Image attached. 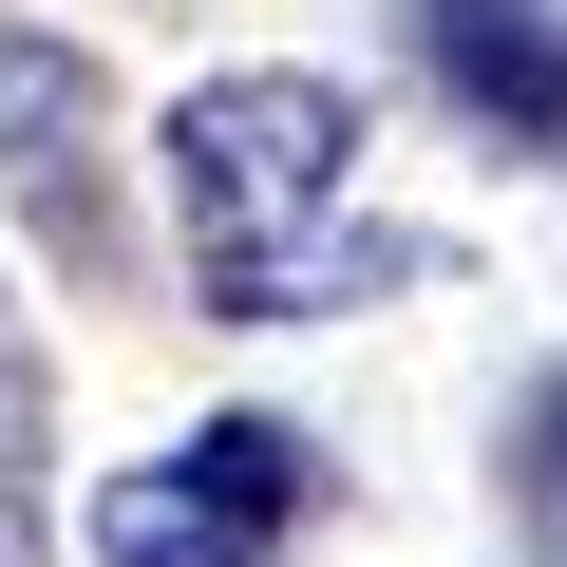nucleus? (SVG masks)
Returning a JSON list of instances; mask_svg holds the SVG:
<instances>
[{
    "label": "nucleus",
    "instance_id": "obj_1",
    "mask_svg": "<svg viewBox=\"0 0 567 567\" xmlns=\"http://www.w3.org/2000/svg\"><path fill=\"white\" fill-rule=\"evenodd\" d=\"M360 76H303V58H246V76H189V114L152 133L171 152V208H189V303L208 322H322V303H379V284H435L416 227H360Z\"/></svg>",
    "mask_w": 567,
    "mask_h": 567
},
{
    "label": "nucleus",
    "instance_id": "obj_2",
    "mask_svg": "<svg viewBox=\"0 0 567 567\" xmlns=\"http://www.w3.org/2000/svg\"><path fill=\"white\" fill-rule=\"evenodd\" d=\"M303 492H322V454L284 416H208L189 454H152V473L95 492V567H265L303 529Z\"/></svg>",
    "mask_w": 567,
    "mask_h": 567
},
{
    "label": "nucleus",
    "instance_id": "obj_3",
    "mask_svg": "<svg viewBox=\"0 0 567 567\" xmlns=\"http://www.w3.org/2000/svg\"><path fill=\"white\" fill-rule=\"evenodd\" d=\"M95 114H114V95H95V58H76V39L0 20V189H20L76 265L114 246V208H95Z\"/></svg>",
    "mask_w": 567,
    "mask_h": 567
},
{
    "label": "nucleus",
    "instance_id": "obj_4",
    "mask_svg": "<svg viewBox=\"0 0 567 567\" xmlns=\"http://www.w3.org/2000/svg\"><path fill=\"white\" fill-rule=\"evenodd\" d=\"M416 58H435V95L473 133L567 152V20H548V0H416Z\"/></svg>",
    "mask_w": 567,
    "mask_h": 567
},
{
    "label": "nucleus",
    "instance_id": "obj_5",
    "mask_svg": "<svg viewBox=\"0 0 567 567\" xmlns=\"http://www.w3.org/2000/svg\"><path fill=\"white\" fill-rule=\"evenodd\" d=\"M39 435H58L39 341H0V567H39Z\"/></svg>",
    "mask_w": 567,
    "mask_h": 567
},
{
    "label": "nucleus",
    "instance_id": "obj_6",
    "mask_svg": "<svg viewBox=\"0 0 567 567\" xmlns=\"http://www.w3.org/2000/svg\"><path fill=\"white\" fill-rule=\"evenodd\" d=\"M529 473L567 492V360H548V398H529Z\"/></svg>",
    "mask_w": 567,
    "mask_h": 567
},
{
    "label": "nucleus",
    "instance_id": "obj_7",
    "mask_svg": "<svg viewBox=\"0 0 567 567\" xmlns=\"http://www.w3.org/2000/svg\"><path fill=\"white\" fill-rule=\"evenodd\" d=\"M0 341H20V284H0Z\"/></svg>",
    "mask_w": 567,
    "mask_h": 567
}]
</instances>
